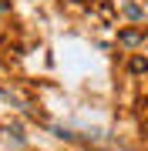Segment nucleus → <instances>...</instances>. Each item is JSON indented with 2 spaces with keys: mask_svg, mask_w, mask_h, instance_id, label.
<instances>
[]
</instances>
